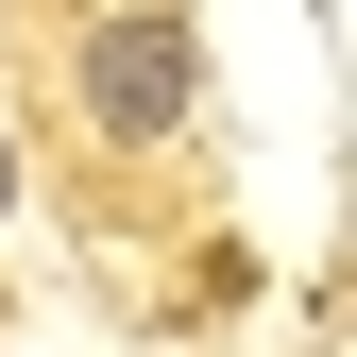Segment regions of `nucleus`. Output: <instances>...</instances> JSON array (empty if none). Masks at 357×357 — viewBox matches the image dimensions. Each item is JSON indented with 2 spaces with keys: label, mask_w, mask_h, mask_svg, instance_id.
Here are the masks:
<instances>
[{
  "label": "nucleus",
  "mask_w": 357,
  "mask_h": 357,
  "mask_svg": "<svg viewBox=\"0 0 357 357\" xmlns=\"http://www.w3.org/2000/svg\"><path fill=\"white\" fill-rule=\"evenodd\" d=\"M188 17H170V0H119L102 34H85V102H102V137H170V119H188Z\"/></svg>",
  "instance_id": "nucleus-1"
},
{
  "label": "nucleus",
  "mask_w": 357,
  "mask_h": 357,
  "mask_svg": "<svg viewBox=\"0 0 357 357\" xmlns=\"http://www.w3.org/2000/svg\"><path fill=\"white\" fill-rule=\"evenodd\" d=\"M0 204H17V153H0Z\"/></svg>",
  "instance_id": "nucleus-2"
}]
</instances>
